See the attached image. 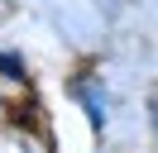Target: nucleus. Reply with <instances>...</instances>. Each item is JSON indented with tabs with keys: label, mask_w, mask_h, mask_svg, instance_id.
I'll use <instances>...</instances> for the list:
<instances>
[{
	"label": "nucleus",
	"mask_w": 158,
	"mask_h": 153,
	"mask_svg": "<svg viewBox=\"0 0 158 153\" xmlns=\"http://www.w3.org/2000/svg\"><path fill=\"white\" fill-rule=\"evenodd\" d=\"M148 105H153V134H158V86L148 91Z\"/></svg>",
	"instance_id": "obj_1"
}]
</instances>
